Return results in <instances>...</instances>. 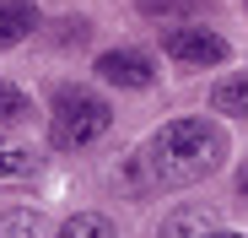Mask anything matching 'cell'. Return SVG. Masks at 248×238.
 <instances>
[{"mask_svg":"<svg viewBox=\"0 0 248 238\" xmlns=\"http://www.w3.org/2000/svg\"><path fill=\"white\" fill-rule=\"evenodd\" d=\"M221 157H227V130L205 114H189V119H168L130 157V173L140 189H184V184L211 179Z\"/></svg>","mask_w":248,"mask_h":238,"instance_id":"6da1fadb","label":"cell"},{"mask_svg":"<svg viewBox=\"0 0 248 238\" xmlns=\"http://www.w3.org/2000/svg\"><path fill=\"white\" fill-rule=\"evenodd\" d=\"M113 125V108L87 92V87H54V114H49V141L60 152H76V146H92L97 136H108Z\"/></svg>","mask_w":248,"mask_h":238,"instance_id":"7a4b0ae2","label":"cell"},{"mask_svg":"<svg viewBox=\"0 0 248 238\" xmlns=\"http://www.w3.org/2000/svg\"><path fill=\"white\" fill-rule=\"evenodd\" d=\"M162 54L189 65V70H205V65H221L227 60V38L211 33V27H168L162 33Z\"/></svg>","mask_w":248,"mask_h":238,"instance_id":"3957f363","label":"cell"},{"mask_svg":"<svg viewBox=\"0 0 248 238\" xmlns=\"http://www.w3.org/2000/svg\"><path fill=\"white\" fill-rule=\"evenodd\" d=\"M97 76H103L108 87L140 92V87L156 82V65H151V54H140V49H108V54H97Z\"/></svg>","mask_w":248,"mask_h":238,"instance_id":"277c9868","label":"cell"},{"mask_svg":"<svg viewBox=\"0 0 248 238\" xmlns=\"http://www.w3.org/2000/svg\"><path fill=\"white\" fill-rule=\"evenodd\" d=\"M38 22H44V11H38L32 0H6V6H0V49H11V44H22V38H32Z\"/></svg>","mask_w":248,"mask_h":238,"instance_id":"5b68a950","label":"cell"},{"mask_svg":"<svg viewBox=\"0 0 248 238\" xmlns=\"http://www.w3.org/2000/svg\"><path fill=\"white\" fill-rule=\"evenodd\" d=\"M0 238H54V233H49V217L44 211L11 206V211H0Z\"/></svg>","mask_w":248,"mask_h":238,"instance_id":"8992f818","label":"cell"},{"mask_svg":"<svg viewBox=\"0 0 248 238\" xmlns=\"http://www.w3.org/2000/svg\"><path fill=\"white\" fill-rule=\"evenodd\" d=\"M205 233H216V211L205 206H184L162 222V238H205Z\"/></svg>","mask_w":248,"mask_h":238,"instance_id":"52a82bcc","label":"cell"},{"mask_svg":"<svg viewBox=\"0 0 248 238\" xmlns=\"http://www.w3.org/2000/svg\"><path fill=\"white\" fill-rule=\"evenodd\" d=\"M135 11L151 22H189V17L211 11V0H135Z\"/></svg>","mask_w":248,"mask_h":238,"instance_id":"ba28073f","label":"cell"},{"mask_svg":"<svg viewBox=\"0 0 248 238\" xmlns=\"http://www.w3.org/2000/svg\"><path fill=\"white\" fill-rule=\"evenodd\" d=\"M211 108L216 114H232V119H248V70L243 76H221L216 92H211Z\"/></svg>","mask_w":248,"mask_h":238,"instance_id":"9c48e42d","label":"cell"},{"mask_svg":"<svg viewBox=\"0 0 248 238\" xmlns=\"http://www.w3.org/2000/svg\"><path fill=\"white\" fill-rule=\"evenodd\" d=\"M54 238H113V222H108V217H97V211H76Z\"/></svg>","mask_w":248,"mask_h":238,"instance_id":"30bf717a","label":"cell"},{"mask_svg":"<svg viewBox=\"0 0 248 238\" xmlns=\"http://www.w3.org/2000/svg\"><path fill=\"white\" fill-rule=\"evenodd\" d=\"M32 168H38V157H32L27 146H16V141L0 136V179H27Z\"/></svg>","mask_w":248,"mask_h":238,"instance_id":"8fae6325","label":"cell"},{"mask_svg":"<svg viewBox=\"0 0 248 238\" xmlns=\"http://www.w3.org/2000/svg\"><path fill=\"white\" fill-rule=\"evenodd\" d=\"M16 119H32V103H27L22 87L0 82V125H16Z\"/></svg>","mask_w":248,"mask_h":238,"instance_id":"7c38bea8","label":"cell"},{"mask_svg":"<svg viewBox=\"0 0 248 238\" xmlns=\"http://www.w3.org/2000/svg\"><path fill=\"white\" fill-rule=\"evenodd\" d=\"M205 238H248V233H227V227H216V233H205Z\"/></svg>","mask_w":248,"mask_h":238,"instance_id":"4fadbf2b","label":"cell"},{"mask_svg":"<svg viewBox=\"0 0 248 238\" xmlns=\"http://www.w3.org/2000/svg\"><path fill=\"white\" fill-rule=\"evenodd\" d=\"M237 189H243V195H248V168H243V173H237Z\"/></svg>","mask_w":248,"mask_h":238,"instance_id":"5bb4252c","label":"cell"}]
</instances>
